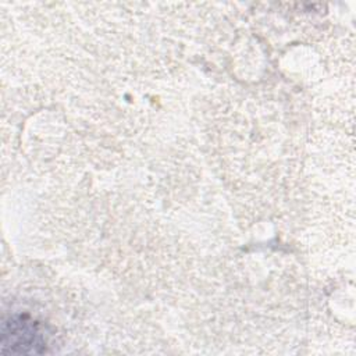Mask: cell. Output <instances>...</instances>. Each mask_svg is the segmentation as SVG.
Masks as SVG:
<instances>
[{
    "instance_id": "1",
    "label": "cell",
    "mask_w": 356,
    "mask_h": 356,
    "mask_svg": "<svg viewBox=\"0 0 356 356\" xmlns=\"http://www.w3.org/2000/svg\"><path fill=\"white\" fill-rule=\"evenodd\" d=\"M7 346L11 352H40L39 348L44 346V341L32 321L18 318L4 324L3 349Z\"/></svg>"
}]
</instances>
